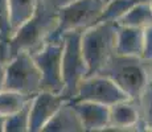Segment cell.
I'll list each match as a JSON object with an SVG mask.
<instances>
[{
  "instance_id": "11",
  "label": "cell",
  "mask_w": 152,
  "mask_h": 132,
  "mask_svg": "<svg viewBox=\"0 0 152 132\" xmlns=\"http://www.w3.org/2000/svg\"><path fill=\"white\" fill-rule=\"evenodd\" d=\"M82 123L83 131H106L109 127L110 107L94 102L70 101Z\"/></svg>"
},
{
  "instance_id": "3",
  "label": "cell",
  "mask_w": 152,
  "mask_h": 132,
  "mask_svg": "<svg viewBox=\"0 0 152 132\" xmlns=\"http://www.w3.org/2000/svg\"><path fill=\"white\" fill-rule=\"evenodd\" d=\"M116 23L98 21L82 31L81 49L87 65V77L98 74L115 53Z\"/></svg>"
},
{
  "instance_id": "8",
  "label": "cell",
  "mask_w": 152,
  "mask_h": 132,
  "mask_svg": "<svg viewBox=\"0 0 152 132\" xmlns=\"http://www.w3.org/2000/svg\"><path fill=\"white\" fill-rule=\"evenodd\" d=\"M126 99H130L128 95L113 79L103 74H93L81 81L74 98L70 101L94 102L110 107Z\"/></svg>"
},
{
  "instance_id": "7",
  "label": "cell",
  "mask_w": 152,
  "mask_h": 132,
  "mask_svg": "<svg viewBox=\"0 0 152 132\" xmlns=\"http://www.w3.org/2000/svg\"><path fill=\"white\" fill-rule=\"evenodd\" d=\"M62 39L49 40L45 41L37 50L31 53L41 73V90L62 94Z\"/></svg>"
},
{
  "instance_id": "21",
  "label": "cell",
  "mask_w": 152,
  "mask_h": 132,
  "mask_svg": "<svg viewBox=\"0 0 152 132\" xmlns=\"http://www.w3.org/2000/svg\"><path fill=\"white\" fill-rule=\"evenodd\" d=\"M142 58L152 62V24L144 28V52Z\"/></svg>"
},
{
  "instance_id": "23",
  "label": "cell",
  "mask_w": 152,
  "mask_h": 132,
  "mask_svg": "<svg viewBox=\"0 0 152 132\" xmlns=\"http://www.w3.org/2000/svg\"><path fill=\"white\" fill-rule=\"evenodd\" d=\"M4 123H5V116L0 115V132H4Z\"/></svg>"
},
{
  "instance_id": "20",
  "label": "cell",
  "mask_w": 152,
  "mask_h": 132,
  "mask_svg": "<svg viewBox=\"0 0 152 132\" xmlns=\"http://www.w3.org/2000/svg\"><path fill=\"white\" fill-rule=\"evenodd\" d=\"M12 25H11L10 3L8 0H0V42L4 45L12 36Z\"/></svg>"
},
{
  "instance_id": "1",
  "label": "cell",
  "mask_w": 152,
  "mask_h": 132,
  "mask_svg": "<svg viewBox=\"0 0 152 132\" xmlns=\"http://www.w3.org/2000/svg\"><path fill=\"white\" fill-rule=\"evenodd\" d=\"M58 0H39L36 11L12 33L10 40L1 45L0 60L7 62L19 52L37 50L54 32L58 23Z\"/></svg>"
},
{
  "instance_id": "27",
  "label": "cell",
  "mask_w": 152,
  "mask_h": 132,
  "mask_svg": "<svg viewBox=\"0 0 152 132\" xmlns=\"http://www.w3.org/2000/svg\"><path fill=\"white\" fill-rule=\"evenodd\" d=\"M66 1H69V0H65V3H66Z\"/></svg>"
},
{
  "instance_id": "15",
  "label": "cell",
  "mask_w": 152,
  "mask_h": 132,
  "mask_svg": "<svg viewBox=\"0 0 152 132\" xmlns=\"http://www.w3.org/2000/svg\"><path fill=\"white\" fill-rule=\"evenodd\" d=\"M37 1L39 0H8L11 25L13 32L33 15L37 7Z\"/></svg>"
},
{
  "instance_id": "28",
  "label": "cell",
  "mask_w": 152,
  "mask_h": 132,
  "mask_svg": "<svg viewBox=\"0 0 152 132\" xmlns=\"http://www.w3.org/2000/svg\"><path fill=\"white\" fill-rule=\"evenodd\" d=\"M151 65H152V62H151Z\"/></svg>"
},
{
  "instance_id": "26",
  "label": "cell",
  "mask_w": 152,
  "mask_h": 132,
  "mask_svg": "<svg viewBox=\"0 0 152 132\" xmlns=\"http://www.w3.org/2000/svg\"><path fill=\"white\" fill-rule=\"evenodd\" d=\"M0 49H1V42H0Z\"/></svg>"
},
{
  "instance_id": "19",
  "label": "cell",
  "mask_w": 152,
  "mask_h": 132,
  "mask_svg": "<svg viewBox=\"0 0 152 132\" xmlns=\"http://www.w3.org/2000/svg\"><path fill=\"white\" fill-rule=\"evenodd\" d=\"M138 102L142 114V130L152 131V79Z\"/></svg>"
},
{
  "instance_id": "25",
  "label": "cell",
  "mask_w": 152,
  "mask_h": 132,
  "mask_svg": "<svg viewBox=\"0 0 152 132\" xmlns=\"http://www.w3.org/2000/svg\"><path fill=\"white\" fill-rule=\"evenodd\" d=\"M102 1H103V3H107V1H109V0H102Z\"/></svg>"
},
{
  "instance_id": "4",
  "label": "cell",
  "mask_w": 152,
  "mask_h": 132,
  "mask_svg": "<svg viewBox=\"0 0 152 132\" xmlns=\"http://www.w3.org/2000/svg\"><path fill=\"white\" fill-rule=\"evenodd\" d=\"M104 3L102 0H69L58 7V23L49 40H61L72 31H85L98 21Z\"/></svg>"
},
{
  "instance_id": "24",
  "label": "cell",
  "mask_w": 152,
  "mask_h": 132,
  "mask_svg": "<svg viewBox=\"0 0 152 132\" xmlns=\"http://www.w3.org/2000/svg\"><path fill=\"white\" fill-rule=\"evenodd\" d=\"M150 5H151V8H152V0H150Z\"/></svg>"
},
{
  "instance_id": "5",
  "label": "cell",
  "mask_w": 152,
  "mask_h": 132,
  "mask_svg": "<svg viewBox=\"0 0 152 132\" xmlns=\"http://www.w3.org/2000/svg\"><path fill=\"white\" fill-rule=\"evenodd\" d=\"M3 90L28 96H33L41 90V73L29 52H19L5 62Z\"/></svg>"
},
{
  "instance_id": "14",
  "label": "cell",
  "mask_w": 152,
  "mask_h": 132,
  "mask_svg": "<svg viewBox=\"0 0 152 132\" xmlns=\"http://www.w3.org/2000/svg\"><path fill=\"white\" fill-rule=\"evenodd\" d=\"M116 24L124 26H134V28H147L152 24V8L150 5V0L140 1L135 4L128 12H126Z\"/></svg>"
},
{
  "instance_id": "6",
  "label": "cell",
  "mask_w": 152,
  "mask_h": 132,
  "mask_svg": "<svg viewBox=\"0 0 152 132\" xmlns=\"http://www.w3.org/2000/svg\"><path fill=\"white\" fill-rule=\"evenodd\" d=\"M82 31H72L62 36V94L68 99H73L81 81L87 77V65L81 49Z\"/></svg>"
},
{
  "instance_id": "10",
  "label": "cell",
  "mask_w": 152,
  "mask_h": 132,
  "mask_svg": "<svg viewBox=\"0 0 152 132\" xmlns=\"http://www.w3.org/2000/svg\"><path fill=\"white\" fill-rule=\"evenodd\" d=\"M142 127V114L138 101L126 99L110 106L109 127L106 131H128Z\"/></svg>"
},
{
  "instance_id": "2",
  "label": "cell",
  "mask_w": 152,
  "mask_h": 132,
  "mask_svg": "<svg viewBox=\"0 0 152 132\" xmlns=\"http://www.w3.org/2000/svg\"><path fill=\"white\" fill-rule=\"evenodd\" d=\"M98 74L113 79L130 99L139 101L152 79V65L142 57L114 53Z\"/></svg>"
},
{
  "instance_id": "18",
  "label": "cell",
  "mask_w": 152,
  "mask_h": 132,
  "mask_svg": "<svg viewBox=\"0 0 152 132\" xmlns=\"http://www.w3.org/2000/svg\"><path fill=\"white\" fill-rule=\"evenodd\" d=\"M31 103V101H29ZM29 103L21 110L7 116L4 123V132H27L29 127Z\"/></svg>"
},
{
  "instance_id": "22",
  "label": "cell",
  "mask_w": 152,
  "mask_h": 132,
  "mask_svg": "<svg viewBox=\"0 0 152 132\" xmlns=\"http://www.w3.org/2000/svg\"><path fill=\"white\" fill-rule=\"evenodd\" d=\"M4 78H5V62L0 60V90H3V86H4Z\"/></svg>"
},
{
  "instance_id": "16",
  "label": "cell",
  "mask_w": 152,
  "mask_h": 132,
  "mask_svg": "<svg viewBox=\"0 0 152 132\" xmlns=\"http://www.w3.org/2000/svg\"><path fill=\"white\" fill-rule=\"evenodd\" d=\"M31 99L32 96L23 95L20 93L0 90V115L5 118L12 115L19 110H21L25 104H28Z\"/></svg>"
},
{
  "instance_id": "9",
  "label": "cell",
  "mask_w": 152,
  "mask_h": 132,
  "mask_svg": "<svg viewBox=\"0 0 152 132\" xmlns=\"http://www.w3.org/2000/svg\"><path fill=\"white\" fill-rule=\"evenodd\" d=\"M69 101L64 94L52 93L41 90L34 94L29 103V127L28 132H41L54 116V114L61 108V106Z\"/></svg>"
},
{
  "instance_id": "13",
  "label": "cell",
  "mask_w": 152,
  "mask_h": 132,
  "mask_svg": "<svg viewBox=\"0 0 152 132\" xmlns=\"http://www.w3.org/2000/svg\"><path fill=\"white\" fill-rule=\"evenodd\" d=\"M83 127L70 99L61 106L54 116L46 123L42 132H82Z\"/></svg>"
},
{
  "instance_id": "12",
  "label": "cell",
  "mask_w": 152,
  "mask_h": 132,
  "mask_svg": "<svg viewBox=\"0 0 152 132\" xmlns=\"http://www.w3.org/2000/svg\"><path fill=\"white\" fill-rule=\"evenodd\" d=\"M143 52H144V29L116 24V54L143 57Z\"/></svg>"
},
{
  "instance_id": "17",
  "label": "cell",
  "mask_w": 152,
  "mask_h": 132,
  "mask_svg": "<svg viewBox=\"0 0 152 132\" xmlns=\"http://www.w3.org/2000/svg\"><path fill=\"white\" fill-rule=\"evenodd\" d=\"M140 1H147V0H109L107 3H104L103 11H102L98 21L116 23L126 12H128L134 5Z\"/></svg>"
}]
</instances>
